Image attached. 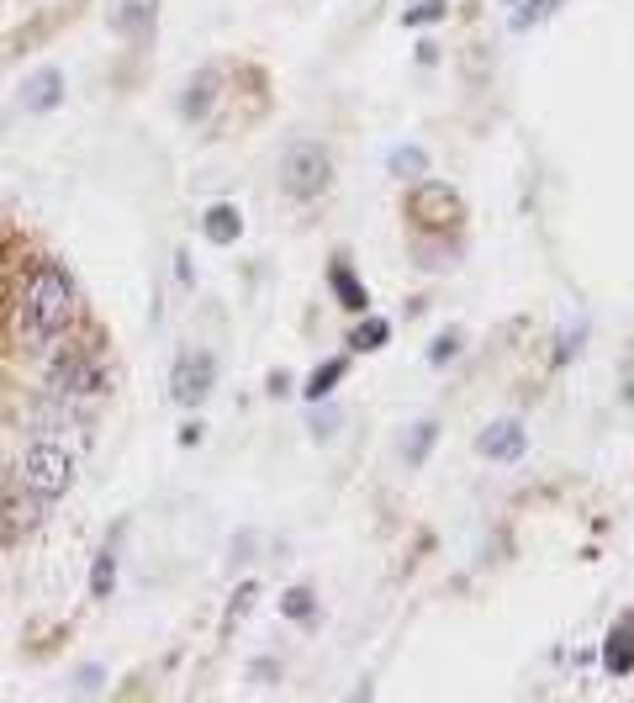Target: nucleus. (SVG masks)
Segmentation results:
<instances>
[{"instance_id": "obj_16", "label": "nucleus", "mask_w": 634, "mask_h": 703, "mask_svg": "<svg viewBox=\"0 0 634 703\" xmlns=\"http://www.w3.org/2000/svg\"><path fill=\"white\" fill-rule=\"evenodd\" d=\"M428 22H444V0H418L413 11H402V27H428Z\"/></svg>"}, {"instance_id": "obj_13", "label": "nucleus", "mask_w": 634, "mask_h": 703, "mask_svg": "<svg viewBox=\"0 0 634 703\" xmlns=\"http://www.w3.org/2000/svg\"><path fill=\"white\" fill-rule=\"evenodd\" d=\"M212 90H217V74H212V69H201L196 90H185V117H207V101H212Z\"/></svg>"}, {"instance_id": "obj_17", "label": "nucleus", "mask_w": 634, "mask_h": 703, "mask_svg": "<svg viewBox=\"0 0 634 703\" xmlns=\"http://www.w3.org/2000/svg\"><path fill=\"white\" fill-rule=\"evenodd\" d=\"M423 164H428V154H423V148H413V143H407V148H397V154H391V175H418Z\"/></svg>"}, {"instance_id": "obj_10", "label": "nucleus", "mask_w": 634, "mask_h": 703, "mask_svg": "<svg viewBox=\"0 0 634 703\" xmlns=\"http://www.w3.org/2000/svg\"><path fill=\"white\" fill-rule=\"evenodd\" d=\"M344 370H349V360H323V370H312L307 376V386H302V397L307 402H317V397H328L333 386L344 381Z\"/></svg>"}, {"instance_id": "obj_14", "label": "nucleus", "mask_w": 634, "mask_h": 703, "mask_svg": "<svg viewBox=\"0 0 634 703\" xmlns=\"http://www.w3.org/2000/svg\"><path fill=\"white\" fill-rule=\"evenodd\" d=\"M386 339H391L386 318H365V328H354V333H349V344H354V349H381Z\"/></svg>"}, {"instance_id": "obj_9", "label": "nucleus", "mask_w": 634, "mask_h": 703, "mask_svg": "<svg viewBox=\"0 0 634 703\" xmlns=\"http://www.w3.org/2000/svg\"><path fill=\"white\" fill-rule=\"evenodd\" d=\"M333 296H339V302H344L349 312H365V307H370V291H365L360 281H354V270L344 265V259L333 265Z\"/></svg>"}, {"instance_id": "obj_19", "label": "nucleus", "mask_w": 634, "mask_h": 703, "mask_svg": "<svg viewBox=\"0 0 634 703\" xmlns=\"http://www.w3.org/2000/svg\"><path fill=\"white\" fill-rule=\"evenodd\" d=\"M111 587H117V561H111V555H101V561H96V577H90V592H96V598H106Z\"/></svg>"}, {"instance_id": "obj_1", "label": "nucleus", "mask_w": 634, "mask_h": 703, "mask_svg": "<svg viewBox=\"0 0 634 703\" xmlns=\"http://www.w3.org/2000/svg\"><path fill=\"white\" fill-rule=\"evenodd\" d=\"M69 323H74V281H69V270L37 265L27 275V286H22V339L43 349L53 339H64Z\"/></svg>"}, {"instance_id": "obj_7", "label": "nucleus", "mask_w": 634, "mask_h": 703, "mask_svg": "<svg viewBox=\"0 0 634 703\" xmlns=\"http://www.w3.org/2000/svg\"><path fill=\"white\" fill-rule=\"evenodd\" d=\"M603 666L613 677H629L634 672V608L608 629V640H603Z\"/></svg>"}, {"instance_id": "obj_15", "label": "nucleus", "mask_w": 634, "mask_h": 703, "mask_svg": "<svg viewBox=\"0 0 634 703\" xmlns=\"http://www.w3.org/2000/svg\"><path fill=\"white\" fill-rule=\"evenodd\" d=\"M434 423H413V434H407V466H423L428 460V444H434Z\"/></svg>"}, {"instance_id": "obj_12", "label": "nucleus", "mask_w": 634, "mask_h": 703, "mask_svg": "<svg viewBox=\"0 0 634 703\" xmlns=\"http://www.w3.org/2000/svg\"><path fill=\"white\" fill-rule=\"evenodd\" d=\"M561 6H566V0H524V6H518V16H513V27L529 32V27H539V22H550Z\"/></svg>"}, {"instance_id": "obj_2", "label": "nucleus", "mask_w": 634, "mask_h": 703, "mask_svg": "<svg viewBox=\"0 0 634 703\" xmlns=\"http://www.w3.org/2000/svg\"><path fill=\"white\" fill-rule=\"evenodd\" d=\"M74 455H80V434H37L22 455V487L37 497V503H59L74 481Z\"/></svg>"}, {"instance_id": "obj_3", "label": "nucleus", "mask_w": 634, "mask_h": 703, "mask_svg": "<svg viewBox=\"0 0 634 703\" xmlns=\"http://www.w3.org/2000/svg\"><path fill=\"white\" fill-rule=\"evenodd\" d=\"M281 185H286V196L312 201L328 185V148L312 143V138H296L281 159Z\"/></svg>"}, {"instance_id": "obj_11", "label": "nucleus", "mask_w": 634, "mask_h": 703, "mask_svg": "<svg viewBox=\"0 0 634 703\" xmlns=\"http://www.w3.org/2000/svg\"><path fill=\"white\" fill-rule=\"evenodd\" d=\"M281 614L296 619V624H317V598H312V587H286Z\"/></svg>"}, {"instance_id": "obj_4", "label": "nucleus", "mask_w": 634, "mask_h": 703, "mask_svg": "<svg viewBox=\"0 0 634 703\" xmlns=\"http://www.w3.org/2000/svg\"><path fill=\"white\" fill-rule=\"evenodd\" d=\"M212 381H217V365L207 349H185V355L175 360V376H170V397L180 407H201L212 397Z\"/></svg>"}, {"instance_id": "obj_8", "label": "nucleus", "mask_w": 634, "mask_h": 703, "mask_svg": "<svg viewBox=\"0 0 634 703\" xmlns=\"http://www.w3.org/2000/svg\"><path fill=\"white\" fill-rule=\"evenodd\" d=\"M201 228H207L212 244H238V238H244V217H238L233 201H217V207H207V217H201Z\"/></svg>"}, {"instance_id": "obj_5", "label": "nucleus", "mask_w": 634, "mask_h": 703, "mask_svg": "<svg viewBox=\"0 0 634 703\" xmlns=\"http://www.w3.org/2000/svg\"><path fill=\"white\" fill-rule=\"evenodd\" d=\"M476 450L487 460H497V466H513V460L529 450V434H524V423H518V418H492L487 429L476 434Z\"/></svg>"}, {"instance_id": "obj_18", "label": "nucleus", "mask_w": 634, "mask_h": 703, "mask_svg": "<svg viewBox=\"0 0 634 703\" xmlns=\"http://www.w3.org/2000/svg\"><path fill=\"white\" fill-rule=\"evenodd\" d=\"M460 355V333H439L434 344H428V365H450Z\"/></svg>"}, {"instance_id": "obj_6", "label": "nucleus", "mask_w": 634, "mask_h": 703, "mask_svg": "<svg viewBox=\"0 0 634 703\" xmlns=\"http://www.w3.org/2000/svg\"><path fill=\"white\" fill-rule=\"evenodd\" d=\"M59 101H64V74L59 69H32L22 80V90H16V106L32 111V117H43V111H53Z\"/></svg>"}]
</instances>
